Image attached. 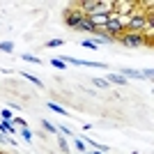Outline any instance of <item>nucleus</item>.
<instances>
[{"label":"nucleus","mask_w":154,"mask_h":154,"mask_svg":"<svg viewBox=\"0 0 154 154\" xmlns=\"http://www.w3.org/2000/svg\"><path fill=\"white\" fill-rule=\"evenodd\" d=\"M85 19V14L78 9V7H74V9H64V23H67V28H74V30H78V26H81V21Z\"/></svg>","instance_id":"3"},{"label":"nucleus","mask_w":154,"mask_h":154,"mask_svg":"<svg viewBox=\"0 0 154 154\" xmlns=\"http://www.w3.org/2000/svg\"><path fill=\"white\" fill-rule=\"evenodd\" d=\"M60 131H62L64 136H71V129L67 127V124H62V127H60ZM71 138H74V136H71Z\"/></svg>","instance_id":"24"},{"label":"nucleus","mask_w":154,"mask_h":154,"mask_svg":"<svg viewBox=\"0 0 154 154\" xmlns=\"http://www.w3.org/2000/svg\"><path fill=\"white\" fill-rule=\"evenodd\" d=\"M21 138H23V140H28V143H30L32 140V131H30V129H21Z\"/></svg>","instance_id":"15"},{"label":"nucleus","mask_w":154,"mask_h":154,"mask_svg":"<svg viewBox=\"0 0 154 154\" xmlns=\"http://www.w3.org/2000/svg\"><path fill=\"white\" fill-rule=\"evenodd\" d=\"M0 145H2V143H0Z\"/></svg>","instance_id":"27"},{"label":"nucleus","mask_w":154,"mask_h":154,"mask_svg":"<svg viewBox=\"0 0 154 154\" xmlns=\"http://www.w3.org/2000/svg\"><path fill=\"white\" fill-rule=\"evenodd\" d=\"M0 154H5V152H0Z\"/></svg>","instance_id":"26"},{"label":"nucleus","mask_w":154,"mask_h":154,"mask_svg":"<svg viewBox=\"0 0 154 154\" xmlns=\"http://www.w3.org/2000/svg\"><path fill=\"white\" fill-rule=\"evenodd\" d=\"M115 12V0H99L97 2V9H94V14H113Z\"/></svg>","instance_id":"5"},{"label":"nucleus","mask_w":154,"mask_h":154,"mask_svg":"<svg viewBox=\"0 0 154 154\" xmlns=\"http://www.w3.org/2000/svg\"><path fill=\"white\" fill-rule=\"evenodd\" d=\"M23 60H26V62H35V64H39V58H37V55H32V53H23Z\"/></svg>","instance_id":"16"},{"label":"nucleus","mask_w":154,"mask_h":154,"mask_svg":"<svg viewBox=\"0 0 154 154\" xmlns=\"http://www.w3.org/2000/svg\"><path fill=\"white\" fill-rule=\"evenodd\" d=\"M74 145H76L78 152H85V143H83V140H78V138H76V140H74Z\"/></svg>","instance_id":"22"},{"label":"nucleus","mask_w":154,"mask_h":154,"mask_svg":"<svg viewBox=\"0 0 154 154\" xmlns=\"http://www.w3.org/2000/svg\"><path fill=\"white\" fill-rule=\"evenodd\" d=\"M140 78H152V69H149V67H147V69H143L140 71Z\"/></svg>","instance_id":"23"},{"label":"nucleus","mask_w":154,"mask_h":154,"mask_svg":"<svg viewBox=\"0 0 154 154\" xmlns=\"http://www.w3.org/2000/svg\"><path fill=\"white\" fill-rule=\"evenodd\" d=\"M90 154H103V152H99V149H97V152H90Z\"/></svg>","instance_id":"25"},{"label":"nucleus","mask_w":154,"mask_h":154,"mask_svg":"<svg viewBox=\"0 0 154 154\" xmlns=\"http://www.w3.org/2000/svg\"><path fill=\"white\" fill-rule=\"evenodd\" d=\"M106 81H108V85H110V83H115V85H127V78L120 76V74H108V76H106Z\"/></svg>","instance_id":"8"},{"label":"nucleus","mask_w":154,"mask_h":154,"mask_svg":"<svg viewBox=\"0 0 154 154\" xmlns=\"http://www.w3.org/2000/svg\"><path fill=\"white\" fill-rule=\"evenodd\" d=\"M21 76L26 78V81H30V83H35L37 88H44V83H42V81H39V78L35 76V74H28V71H21Z\"/></svg>","instance_id":"9"},{"label":"nucleus","mask_w":154,"mask_h":154,"mask_svg":"<svg viewBox=\"0 0 154 154\" xmlns=\"http://www.w3.org/2000/svg\"><path fill=\"white\" fill-rule=\"evenodd\" d=\"M0 117H2V122H9V120L14 117V113L9 108H0Z\"/></svg>","instance_id":"11"},{"label":"nucleus","mask_w":154,"mask_h":154,"mask_svg":"<svg viewBox=\"0 0 154 154\" xmlns=\"http://www.w3.org/2000/svg\"><path fill=\"white\" fill-rule=\"evenodd\" d=\"M101 30L106 32V35H108L110 39H120V37L124 35V32H127V30L122 28V23L117 21V14H115V12H113V14L108 16V21H106V26H103Z\"/></svg>","instance_id":"1"},{"label":"nucleus","mask_w":154,"mask_h":154,"mask_svg":"<svg viewBox=\"0 0 154 154\" xmlns=\"http://www.w3.org/2000/svg\"><path fill=\"white\" fill-rule=\"evenodd\" d=\"M81 46H83V48H90V51H94V48H99V46H97L94 42H92V39H85V42H83V44H81Z\"/></svg>","instance_id":"17"},{"label":"nucleus","mask_w":154,"mask_h":154,"mask_svg":"<svg viewBox=\"0 0 154 154\" xmlns=\"http://www.w3.org/2000/svg\"><path fill=\"white\" fill-rule=\"evenodd\" d=\"M92 83H94L97 88H108V81H106V78H94Z\"/></svg>","instance_id":"19"},{"label":"nucleus","mask_w":154,"mask_h":154,"mask_svg":"<svg viewBox=\"0 0 154 154\" xmlns=\"http://www.w3.org/2000/svg\"><path fill=\"white\" fill-rule=\"evenodd\" d=\"M42 127H44L48 134H58V127H55V124H51L48 120H42Z\"/></svg>","instance_id":"12"},{"label":"nucleus","mask_w":154,"mask_h":154,"mask_svg":"<svg viewBox=\"0 0 154 154\" xmlns=\"http://www.w3.org/2000/svg\"><path fill=\"white\" fill-rule=\"evenodd\" d=\"M46 46L48 48H58V46H62V39H51V42H46Z\"/></svg>","instance_id":"20"},{"label":"nucleus","mask_w":154,"mask_h":154,"mask_svg":"<svg viewBox=\"0 0 154 154\" xmlns=\"http://www.w3.org/2000/svg\"><path fill=\"white\" fill-rule=\"evenodd\" d=\"M12 122H16V124H19L21 129H26V127H28V122L23 120V117H12Z\"/></svg>","instance_id":"21"},{"label":"nucleus","mask_w":154,"mask_h":154,"mask_svg":"<svg viewBox=\"0 0 154 154\" xmlns=\"http://www.w3.org/2000/svg\"><path fill=\"white\" fill-rule=\"evenodd\" d=\"M97 2H99V0H83V2H78V9H81L85 16H90V14H94Z\"/></svg>","instance_id":"6"},{"label":"nucleus","mask_w":154,"mask_h":154,"mask_svg":"<svg viewBox=\"0 0 154 154\" xmlns=\"http://www.w3.org/2000/svg\"><path fill=\"white\" fill-rule=\"evenodd\" d=\"M145 21H147V16H145L143 12H134V14L127 19V32L143 35V30H145Z\"/></svg>","instance_id":"2"},{"label":"nucleus","mask_w":154,"mask_h":154,"mask_svg":"<svg viewBox=\"0 0 154 154\" xmlns=\"http://www.w3.org/2000/svg\"><path fill=\"white\" fill-rule=\"evenodd\" d=\"M51 64L55 67V69H64V67H67V64H64V62H62L60 58H53V60H51Z\"/></svg>","instance_id":"18"},{"label":"nucleus","mask_w":154,"mask_h":154,"mask_svg":"<svg viewBox=\"0 0 154 154\" xmlns=\"http://www.w3.org/2000/svg\"><path fill=\"white\" fill-rule=\"evenodd\" d=\"M0 51L2 53H14V44L12 42H0Z\"/></svg>","instance_id":"13"},{"label":"nucleus","mask_w":154,"mask_h":154,"mask_svg":"<svg viewBox=\"0 0 154 154\" xmlns=\"http://www.w3.org/2000/svg\"><path fill=\"white\" fill-rule=\"evenodd\" d=\"M78 30H85V32H90V35H94L97 32V28H94V23H92L88 16H85L83 21H81V26H78Z\"/></svg>","instance_id":"7"},{"label":"nucleus","mask_w":154,"mask_h":154,"mask_svg":"<svg viewBox=\"0 0 154 154\" xmlns=\"http://www.w3.org/2000/svg\"><path fill=\"white\" fill-rule=\"evenodd\" d=\"M58 147L62 149V152H69V143H67V138H64V136H62V138H58Z\"/></svg>","instance_id":"14"},{"label":"nucleus","mask_w":154,"mask_h":154,"mask_svg":"<svg viewBox=\"0 0 154 154\" xmlns=\"http://www.w3.org/2000/svg\"><path fill=\"white\" fill-rule=\"evenodd\" d=\"M120 42H122L124 46H131V48H136V46H147L149 44L143 35H136V32H124L122 37H120Z\"/></svg>","instance_id":"4"},{"label":"nucleus","mask_w":154,"mask_h":154,"mask_svg":"<svg viewBox=\"0 0 154 154\" xmlns=\"http://www.w3.org/2000/svg\"><path fill=\"white\" fill-rule=\"evenodd\" d=\"M46 106H48V108H51L53 113H58V115H67V110H64L62 106H58V103H53V101H48V103H46Z\"/></svg>","instance_id":"10"}]
</instances>
